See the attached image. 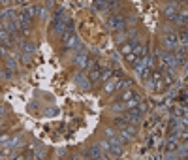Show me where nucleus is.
<instances>
[{
    "label": "nucleus",
    "instance_id": "1",
    "mask_svg": "<svg viewBox=\"0 0 188 160\" xmlns=\"http://www.w3.org/2000/svg\"><path fill=\"white\" fill-rule=\"evenodd\" d=\"M164 45H166V51H175V47L179 45L177 34L173 30H166V34H164Z\"/></svg>",
    "mask_w": 188,
    "mask_h": 160
},
{
    "label": "nucleus",
    "instance_id": "2",
    "mask_svg": "<svg viewBox=\"0 0 188 160\" xmlns=\"http://www.w3.org/2000/svg\"><path fill=\"white\" fill-rule=\"evenodd\" d=\"M124 25H126V19L121 15H111L107 19V28H111V30H121Z\"/></svg>",
    "mask_w": 188,
    "mask_h": 160
},
{
    "label": "nucleus",
    "instance_id": "3",
    "mask_svg": "<svg viewBox=\"0 0 188 160\" xmlns=\"http://www.w3.org/2000/svg\"><path fill=\"white\" fill-rule=\"evenodd\" d=\"M177 13H179V4H177V2L168 4L166 9H164V17H166L168 21H175V15H177Z\"/></svg>",
    "mask_w": 188,
    "mask_h": 160
},
{
    "label": "nucleus",
    "instance_id": "4",
    "mask_svg": "<svg viewBox=\"0 0 188 160\" xmlns=\"http://www.w3.org/2000/svg\"><path fill=\"white\" fill-rule=\"evenodd\" d=\"M73 81H75V85H79L81 89H89V87H92V85H90V81H89V77H87V74H83V72L75 74Z\"/></svg>",
    "mask_w": 188,
    "mask_h": 160
},
{
    "label": "nucleus",
    "instance_id": "5",
    "mask_svg": "<svg viewBox=\"0 0 188 160\" xmlns=\"http://www.w3.org/2000/svg\"><path fill=\"white\" fill-rule=\"evenodd\" d=\"M122 117L126 119V123H132V124H136V123L141 119V113H139V111L134 108V109H126V113H124Z\"/></svg>",
    "mask_w": 188,
    "mask_h": 160
},
{
    "label": "nucleus",
    "instance_id": "6",
    "mask_svg": "<svg viewBox=\"0 0 188 160\" xmlns=\"http://www.w3.org/2000/svg\"><path fill=\"white\" fill-rule=\"evenodd\" d=\"M87 64H89V53H87V51H79V53L75 55V66L85 68Z\"/></svg>",
    "mask_w": 188,
    "mask_h": 160
},
{
    "label": "nucleus",
    "instance_id": "7",
    "mask_svg": "<svg viewBox=\"0 0 188 160\" xmlns=\"http://www.w3.org/2000/svg\"><path fill=\"white\" fill-rule=\"evenodd\" d=\"M169 113H171V117H185L186 115V106L183 104V106H173L171 109H169Z\"/></svg>",
    "mask_w": 188,
    "mask_h": 160
},
{
    "label": "nucleus",
    "instance_id": "8",
    "mask_svg": "<svg viewBox=\"0 0 188 160\" xmlns=\"http://www.w3.org/2000/svg\"><path fill=\"white\" fill-rule=\"evenodd\" d=\"M89 155H90V158H105V155H104V151L98 147V145H94V147H90L89 149Z\"/></svg>",
    "mask_w": 188,
    "mask_h": 160
},
{
    "label": "nucleus",
    "instance_id": "9",
    "mask_svg": "<svg viewBox=\"0 0 188 160\" xmlns=\"http://www.w3.org/2000/svg\"><path fill=\"white\" fill-rule=\"evenodd\" d=\"M164 149H166V153H173V151H177V149H179V143H177V140H166V143H164Z\"/></svg>",
    "mask_w": 188,
    "mask_h": 160
},
{
    "label": "nucleus",
    "instance_id": "10",
    "mask_svg": "<svg viewBox=\"0 0 188 160\" xmlns=\"http://www.w3.org/2000/svg\"><path fill=\"white\" fill-rule=\"evenodd\" d=\"M19 45H21L23 53H28V55H32V53L36 51V45H34V43H30V41H19Z\"/></svg>",
    "mask_w": 188,
    "mask_h": 160
},
{
    "label": "nucleus",
    "instance_id": "11",
    "mask_svg": "<svg viewBox=\"0 0 188 160\" xmlns=\"http://www.w3.org/2000/svg\"><path fill=\"white\" fill-rule=\"evenodd\" d=\"M111 75H113V70H111V68H100V79L109 81Z\"/></svg>",
    "mask_w": 188,
    "mask_h": 160
},
{
    "label": "nucleus",
    "instance_id": "12",
    "mask_svg": "<svg viewBox=\"0 0 188 160\" xmlns=\"http://www.w3.org/2000/svg\"><path fill=\"white\" fill-rule=\"evenodd\" d=\"M175 23H177V25H183V26H186L188 15H186V13H177V15H175Z\"/></svg>",
    "mask_w": 188,
    "mask_h": 160
},
{
    "label": "nucleus",
    "instance_id": "13",
    "mask_svg": "<svg viewBox=\"0 0 188 160\" xmlns=\"http://www.w3.org/2000/svg\"><path fill=\"white\" fill-rule=\"evenodd\" d=\"M130 85H132V79H121L119 83H115V89L122 91V89H128Z\"/></svg>",
    "mask_w": 188,
    "mask_h": 160
},
{
    "label": "nucleus",
    "instance_id": "14",
    "mask_svg": "<svg viewBox=\"0 0 188 160\" xmlns=\"http://www.w3.org/2000/svg\"><path fill=\"white\" fill-rule=\"evenodd\" d=\"M23 11H24V13H28V17L32 19L34 15H38V11H40V8H36V6H26V8H24Z\"/></svg>",
    "mask_w": 188,
    "mask_h": 160
},
{
    "label": "nucleus",
    "instance_id": "15",
    "mask_svg": "<svg viewBox=\"0 0 188 160\" xmlns=\"http://www.w3.org/2000/svg\"><path fill=\"white\" fill-rule=\"evenodd\" d=\"M21 141H23L21 136H13V138H9V141H8L6 145H8V147H17V145H21Z\"/></svg>",
    "mask_w": 188,
    "mask_h": 160
},
{
    "label": "nucleus",
    "instance_id": "16",
    "mask_svg": "<svg viewBox=\"0 0 188 160\" xmlns=\"http://www.w3.org/2000/svg\"><path fill=\"white\" fill-rule=\"evenodd\" d=\"M134 49H132V45L128 43V41H122V45H121V53H124V55H128V53H132Z\"/></svg>",
    "mask_w": 188,
    "mask_h": 160
},
{
    "label": "nucleus",
    "instance_id": "17",
    "mask_svg": "<svg viewBox=\"0 0 188 160\" xmlns=\"http://www.w3.org/2000/svg\"><path fill=\"white\" fill-rule=\"evenodd\" d=\"M177 40H179V43L186 45V40H188V34H186V30H181V32H179V36H177Z\"/></svg>",
    "mask_w": 188,
    "mask_h": 160
},
{
    "label": "nucleus",
    "instance_id": "18",
    "mask_svg": "<svg viewBox=\"0 0 188 160\" xmlns=\"http://www.w3.org/2000/svg\"><path fill=\"white\" fill-rule=\"evenodd\" d=\"M6 64L9 70H17V58H6Z\"/></svg>",
    "mask_w": 188,
    "mask_h": 160
},
{
    "label": "nucleus",
    "instance_id": "19",
    "mask_svg": "<svg viewBox=\"0 0 188 160\" xmlns=\"http://www.w3.org/2000/svg\"><path fill=\"white\" fill-rule=\"evenodd\" d=\"M126 124H128V123H126V119H124V117H119V119H115V126H117V128H124Z\"/></svg>",
    "mask_w": 188,
    "mask_h": 160
},
{
    "label": "nucleus",
    "instance_id": "20",
    "mask_svg": "<svg viewBox=\"0 0 188 160\" xmlns=\"http://www.w3.org/2000/svg\"><path fill=\"white\" fill-rule=\"evenodd\" d=\"M109 153H113L115 157H121V155H122V147H121V145H111V151H109Z\"/></svg>",
    "mask_w": 188,
    "mask_h": 160
},
{
    "label": "nucleus",
    "instance_id": "21",
    "mask_svg": "<svg viewBox=\"0 0 188 160\" xmlns=\"http://www.w3.org/2000/svg\"><path fill=\"white\" fill-rule=\"evenodd\" d=\"M111 109H113V111H124V102H115V104L111 106Z\"/></svg>",
    "mask_w": 188,
    "mask_h": 160
},
{
    "label": "nucleus",
    "instance_id": "22",
    "mask_svg": "<svg viewBox=\"0 0 188 160\" xmlns=\"http://www.w3.org/2000/svg\"><path fill=\"white\" fill-rule=\"evenodd\" d=\"M98 147H100V149H102L104 153H109V151H111V143H109V141H102V143H100Z\"/></svg>",
    "mask_w": 188,
    "mask_h": 160
},
{
    "label": "nucleus",
    "instance_id": "23",
    "mask_svg": "<svg viewBox=\"0 0 188 160\" xmlns=\"http://www.w3.org/2000/svg\"><path fill=\"white\" fill-rule=\"evenodd\" d=\"M38 15H40L41 19H47V17H49V11H47L45 8H40V11H38Z\"/></svg>",
    "mask_w": 188,
    "mask_h": 160
},
{
    "label": "nucleus",
    "instance_id": "24",
    "mask_svg": "<svg viewBox=\"0 0 188 160\" xmlns=\"http://www.w3.org/2000/svg\"><path fill=\"white\" fill-rule=\"evenodd\" d=\"M2 75H4L6 79H11V77H13V70H9V68H8V70H4V72H2Z\"/></svg>",
    "mask_w": 188,
    "mask_h": 160
},
{
    "label": "nucleus",
    "instance_id": "25",
    "mask_svg": "<svg viewBox=\"0 0 188 160\" xmlns=\"http://www.w3.org/2000/svg\"><path fill=\"white\" fill-rule=\"evenodd\" d=\"M43 157H45V149H38L34 153V158H43Z\"/></svg>",
    "mask_w": 188,
    "mask_h": 160
},
{
    "label": "nucleus",
    "instance_id": "26",
    "mask_svg": "<svg viewBox=\"0 0 188 160\" xmlns=\"http://www.w3.org/2000/svg\"><path fill=\"white\" fill-rule=\"evenodd\" d=\"M21 60H23L24 64H30V57H28V53H21Z\"/></svg>",
    "mask_w": 188,
    "mask_h": 160
},
{
    "label": "nucleus",
    "instance_id": "27",
    "mask_svg": "<svg viewBox=\"0 0 188 160\" xmlns=\"http://www.w3.org/2000/svg\"><path fill=\"white\" fill-rule=\"evenodd\" d=\"M132 96H134V91H126V92H124V96H122V102H126V100H130Z\"/></svg>",
    "mask_w": 188,
    "mask_h": 160
},
{
    "label": "nucleus",
    "instance_id": "28",
    "mask_svg": "<svg viewBox=\"0 0 188 160\" xmlns=\"http://www.w3.org/2000/svg\"><path fill=\"white\" fill-rule=\"evenodd\" d=\"M179 100H181L183 104L186 102V89H183V91H181V94H179Z\"/></svg>",
    "mask_w": 188,
    "mask_h": 160
},
{
    "label": "nucleus",
    "instance_id": "29",
    "mask_svg": "<svg viewBox=\"0 0 188 160\" xmlns=\"http://www.w3.org/2000/svg\"><path fill=\"white\" fill-rule=\"evenodd\" d=\"M115 91V83H107V87H105V92L109 94V92H113Z\"/></svg>",
    "mask_w": 188,
    "mask_h": 160
},
{
    "label": "nucleus",
    "instance_id": "30",
    "mask_svg": "<svg viewBox=\"0 0 188 160\" xmlns=\"http://www.w3.org/2000/svg\"><path fill=\"white\" fill-rule=\"evenodd\" d=\"M113 75H117V77H122V75H124V72H122L121 68H117V70L113 72Z\"/></svg>",
    "mask_w": 188,
    "mask_h": 160
},
{
    "label": "nucleus",
    "instance_id": "31",
    "mask_svg": "<svg viewBox=\"0 0 188 160\" xmlns=\"http://www.w3.org/2000/svg\"><path fill=\"white\" fill-rule=\"evenodd\" d=\"M56 113H58V109H47V113H45V115L53 117V115H56Z\"/></svg>",
    "mask_w": 188,
    "mask_h": 160
},
{
    "label": "nucleus",
    "instance_id": "32",
    "mask_svg": "<svg viewBox=\"0 0 188 160\" xmlns=\"http://www.w3.org/2000/svg\"><path fill=\"white\" fill-rule=\"evenodd\" d=\"M105 136H109V138H111V136H115V132H113L111 128H105Z\"/></svg>",
    "mask_w": 188,
    "mask_h": 160
},
{
    "label": "nucleus",
    "instance_id": "33",
    "mask_svg": "<svg viewBox=\"0 0 188 160\" xmlns=\"http://www.w3.org/2000/svg\"><path fill=\"white\" fill-rule=\"evenodd\" d=\"M55 6V0H47V8H53Z\"/></svg>",
    "mask_w": 188,
    "mask_h": 160
},
{
    "label": "nucleus",
    "instance_id": "34",
    "mask_svg": "<svg viewBox=\"0 0 188 160\" xmlns=\"http://www.w3.org/2000/svg\"><path fill=\"white\" fill-rule=\"evenodd\" d=\"M147 145H151V147H153V145H154V140H153V138H149V140H147Z\"/></svg>",
    "mask_w": 188,
    "mask_h": 160
},
{
    "label": "nucleus",
    "instance_id": "35",
    "mask_svg": "<svg viewBox=\"0 0 188 160\" xmlns=\"http://www.w3.org/2000/svg\"><path fill=\"white\" fill-rule=\"evenodd\" d=\"M0 4H2V6H8V4H9V0H0Z\"/></svg>",
    "mask_w": 188,
    "mask_h": 160
},
{
    "label": "nucleus",
    "instance_id": "36",
    "mask_svg": "<svg viewBox=\"0 0 188 160\" xmlns=\"http://www.w3.org/2000/svg\"><path fill=\"white\" fill-rule=\"evenodd\" d=\"M6 113V108H0V115H4Z\"/></svg>",
    "mask_w": 188,
    "mask_h": 160
},
{
    "label": "nucleus",
    "instance_id": "37",
    "mask_svg": "<svg viewBox=\"0 0 188 160\" xmlns=\"http://www.w3.org/2000/svg\"><path fill=\"white\" fill-rule=\"evenodd\" d=\"M13 2H21V0H13Z\"/></svg>",
    "mask_w": 188,
    "mask_h": 160
},
{
    "label": "nucleus",
    "instance_id": "38",
    "mask_svg": "<svg viewBox=\"0 0 188 160\" xmlns=\"http://www.w3.org/2000/svg\"><path fill=\"white\" fill-rule=\"evenodd\" d=\"M181 2H186V0H181Z\"/></svg>",
    "mask_w": 188,
    "mask_h": 160
}]
</instances>
